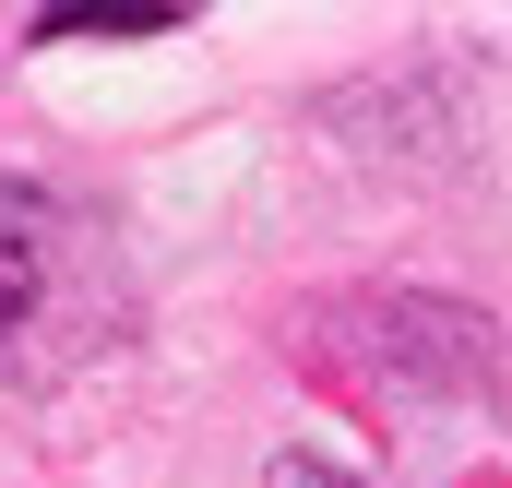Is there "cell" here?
Listing matches in <instances>:
<instances>
[{
	"instance_id": "2",
	"label": "cell",
	"mask_w": 512,
	"mask_h": 488,
	"mask_svg": "<svg viewBox=\"0 0 512 488\" xmlns=\"http://www.w3.org/2000/svg\"><path fill=\"white\" fill-rule=\"evenodd\" d=\"M60 250H72V227H60V203H48L36 179H0V346H12L24 322H36V298H48Z\"/></svg>"
},
{
	"instance_id": "4",
	"label": "cell",
	"mask_w": 512,
	"mask_h": 488,
	"mask_svg": "<svg viewBox=\"0 0 512 488\" xmlns=\"http://www.w3.org/2000/svg\"><path fill=\"white\" fill-rule=\"evenodd\" d=\"M262 488H358V477H346V465H322V453H274Z\"/></svg>"
},
{
	"instance_id": "3",
	"label": "cell",
	"mask_w": 512,
	"mask_h": 488,
	"mask_svg": "<svg viewBox=\"0 0 512 488\" xmlns=\"http://www.w3.org/2000/svg\"><path fill=\"white\" fill-rule=\"evenodd\" d=\"M24 36L36 48H72V36H179V0H48Z\"/></svg>"
},
{
	"instance_id": "1",
	"label": "cell",
	"mask_w": 512,
	"mask_h": 488,
	"mask_svg": "<svg viewBox=\"0 0 512 488\" xmlns=\"http://www.w3.org/2000/svg\"><path fill=\"white\" fill-rule=\"evenodd\" d=\"M393 381H417V393H489V322L477 310H453V298H370V334H358Z\"/></svg>"
}]
</instances>
